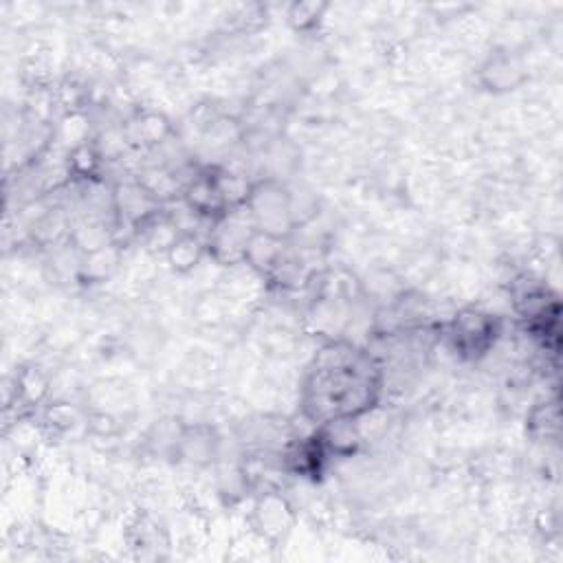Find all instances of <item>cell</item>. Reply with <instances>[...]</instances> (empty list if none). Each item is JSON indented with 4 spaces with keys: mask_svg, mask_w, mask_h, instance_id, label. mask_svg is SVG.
<instances>
[{
    "mask_svg": "<svg viewBox=\"0 0 563 563\" xmlns=\"http://www.w3.org/2000/svg\"><path fill=\"white\" fill-rule=\"evenodd\" d=\"M308 389L312 402H319L321 409H330L334 420H343L345 416L363 411L372 402L374 378L358 356L334 352V361H319L312 387Z\"/></svg>",
    "mask_w": 563,
    "mask_h": 563,
    "instance_id": "cell-1",
    "label": "cell"
}]
</instances>
